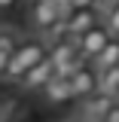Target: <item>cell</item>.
Returning a JSON list of instances; mask_svg holds the SVG:
<instances>
[{"mask_svg": "<svg viewBox=\"0 0 119 122\" xmlns=\"http://www.w3.org/2000/svg\"><path fill=\"white\" fill-rule=\"evenodd\" d=\"M3 122H28V119H21V116H6Z\"/></svg>", "mask_w": 119, "mask_h": 122, "instance_id": "17", "label": "cell"}, {"mask_svg": "<svg viewBox=\"0 0 119 122\" xmlns=\"http://www.w3.org/2000/svg\"><path fill=\"white\" fill-rule=\"evenodd\" d=\"M113 101H116V98L107 95V92H92V95L83 98V113H79V116H89V119H98V122H101L107 116V110L113 107Z\"/></svg>", "mask_w": 119, "mask_h": 122, "instance_id": "7", "label": "cell"}, {"mask_svg": "<svg viewBox=\"0 0 119 122\" xmlns=\"http://www.w3.org/2000/svg\"><path fill=\"white\" fill-rule=\"evenodd\" d=\"M98 92H107V95L119 98V67L98 70Z\"/></svg>", "mask_w": 119, "mask_h": 122, "instance_id": "10", "label": "cell"}, {"mask_svg": "<svg viewBox=\"0 0 119 122\" xmlns=\"http://www.w3.org/2000/svg\"><path fill=\"white\" fill-rule=\"evenodd\" d=\"M101 0H67V6L70 9H86V6H98Z\"/></svg>", "mask_w": 119, "mask_h": 122, "instance_id": "14", "label": "cell"}, {"mask_svg": "<svg viewBox=\"0 0 119 122\" xmlns=\"http://www.w3.org/2000/svg\"><path fill=\"white\" fill-rule=\"evenodd\" d=\"M15 3H18V0H0V12H3V9H12Z\"/></svg>", "mask_w": 119, "mask_h": 122, "instance_id": "16", "label": "cell"}, {"mask_svg": "<svg viewBox=\"0 0 119 122\" xmlns=\"http://www.w3.org/2000/svg\"><path fill=\"white\" fill-rule=\"evenodd\" d=\"M92 67L95 70H107V67H119V40L113 37L110 43L104 46V52L98 55V58L92 61Z\"/></svg>", "mask_w": 119, "mask_h": 122, "instance_id": "9", "label": "cell"}, {"mask_svg": "<svg viewBox=\"0 0 119 122\" xmlns=\"http://www.w3.org/2000/svg\"><path fill=\"white\" fill-rule=\"evenodd\" d=\"M55 73H58L55 61L46 55V58L40 61V64H34V67H31V70H28L25 76H21L18 82H21V86H25L28 92H43V89H46V82H49V79H52Z\"/></svg>", "mask_w": 119, "mask_h": 122, "instance_id": "4", "label": "cell"}, {"mask_svg": "<svg viewBox=\"0 0 119 122\" xmlns=\"http://www.w3.org/2000/svg\"><path fill=\"white\" fill-rule=\"evenodd\" d=\"M101 122H119V101H113V107L107 110V116H104Z\"/></svg>", "mask_w": 119, "mask_h": 122, "instance_id": "15", "label": "cell"}, {"mask_svg": "<svg viewBox=\"0 0 119 122\" xmlns=\"http://www.w3.org/2000/svg\"><path fill=\"white\" fill-rule=\"evenodd\" d=\"M67 37H83L86 30H92L98 25V12L95 6H86V9H70L67 12Z\"/></svg>", "mask_w": 119, "mask_h": 122, "instance_id": "5", "label": "cell"}, {"mask_svg": "<svg viewBox=\"0 0 119 122\" xmlns=\"http://www.w3.org/2000/svg\"><path fill=\"white\" fill-rule=\"evenodd\" d=\"M113 3H119V0H104V12L110 9V6H113Z\"/></svg>", "mask_w": 119, "mask_h": 122, "instance_id": "18", "label": "cell"}, {"mask_svg": "<svg viewBox=\"0 0 119 122\" xmlns=\"http://www.w3.org/2000/svg\"><path fill=\"white\" fill-rule=\"evenodd\" d=\"M49 58L55 61V67H58L61 76H70L79 67V64H86V58L79 55V46H76V37L73 40H58V43L49 49Z\"/></svg>", "mask_w": 119, "mask_h": 122, "instance_id": "2", "label": "cell"}, {"mask_svg": "<svg viewBox=\"0 0 119 122\" xmlns=\"http://www.w3.org/2000/svg\"><path fill=\"white\" fill-rule=\"evenodd\" d=\"M46 55H49V49H46V40H43V37H31V40H21V43L15 46L12 58H9L6 79H21V76L28 73L34 64H40Z\"/></svg>", "mask_w": 119, "mask_h": 122, "instance_id": "1", "label": "cell"}, {"mask_svg": "<svg viewBox=\"0 0 119 122\" xmlns=\"http://www.w3.org/2000/svg\"><path fill=\"white\" fill-rule=\"evenodd\" d=\"M70 86H73L76 98H86V95H92V92H98V70L79 64L73 73H70Z\"/></svg>", "mask_w": 119, "mask_h": 122, "instance_id": "8", "label": "cell"}, {"mask_svg": "<svg viewBox=\"0 0 119 122\" xmlns=\"http://www.w3.org/2000/svg\"><path fill=\"white\" fill-rule=\"evenodd\" d=\"M104 25L110 28V34H113V37H119V3H113V6L104 12Z\"/></svg>", "mask_w": 119, "mask_h": 122, "instance_id": "12", "label": "cell"}, {"mask_svg": "<svg viewBox=\"0 0 119 122\" xmlns=\"http://www.w3.org/2000/svg\"><path fill=\"white\" fill-rule=\"evenodd\" d=\"M21 43V37H18V30L15 28H0V49H6V52H15V46Z\"/></svg>", "mask_w": 119, "mask_h": 122, "instance_id": "11", "label": "cell"}, {"mask_svg": "<svg viewBox=\"0 0 119 122\" xmlns=\"http://www.w3.org/2000/svg\"><path fill=\"white\" fill-rule=\"evenodd\" d=\"M9 58H12V52L0 49V79H6V70H9Z\"/></svg>", "mask_w": 119, "mask_h": 122, "instance_id": "13", "label": "cell"}, {"mask_svg": "<svg viewBox=\"0 0 119 122\" xmlns=\"http://www.w3.org/2000/svg\"><path fill=\"white\" fill-rule=\"evenodd\" d=\"M43 98L49 101V104H67V101H73V98H76V92H73V86H70V76L55 73L49 82H46Z\"/></svg>", "mask_w": 119, "mask_h": 122, "instance_id": "6", "label": "cell"}, {"mask_svg": "<svg viewBox=\"0 0 119 122\" xmlns=\"http://www.w3.org/2000/svg\"><path fill=\"white\" fill-rule=\"evenodd\" d=\"M113 40V34L107 25H95L92 30H86L83 37H76V46H79V55L86 61H95L101 52H104V46Z\"/></svg>", "mask_w": 119, "mask_h": 122, "instance_id": "3", "label": "cell"}, {"mask_svg": "<svg viewBox=\"0 0 119 122\" xmlns=\"http://www.w3.org/2000/svg\"><path fill=\"white\" fill-rule=\"evenodd\" d=\"M73 122H98V119H89V116H79V119H73Z\"/></svg>", "mask_w": 119, "mask_h": 122, "instance_id": "19", "label": "cell"}]
</instances>
